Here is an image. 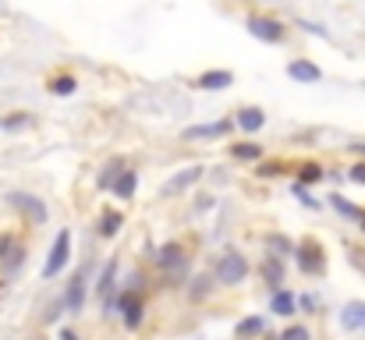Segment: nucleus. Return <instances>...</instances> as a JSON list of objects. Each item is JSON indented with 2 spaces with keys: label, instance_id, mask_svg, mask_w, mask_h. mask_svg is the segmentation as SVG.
Here are the masks:
<instances>
[{
  "label": "nucleus",
  "instance_id": "4468645a",
  "mask_svg": "<svg viewBox=\"0 0 365 340\" xmlns=\"http://www.w3.org/2000/svg\"><path fill=\"white\" fill-rule=\"evenodd\" d=\"M227 86H235V75H231L227 68L202 71V75L195 78V89H206V93H220V89H227Z\"/></svg>",
  "mask_w": 365,
  "mask_h": 340
},
{
  "label": "nucleus",
  "instance_id": "6ab92c4d",
  "mask_svg": "<svg viewBox=\"0 0 365 340\" xmlns=\"http://www.w3.org/2000/svg\"><path fill=\"white\" fill-rule=\"evenodd\" d=\"M96 227H100L96 234L110 241V237H118V234H121V227H124V213H121V210H103V213H100V224H96Z\"/></svg>",
  "mask_w": 365,
  "mask_h": 340
},
{
  "label": "nucleus",
  "instance_id": "9d476101",
  "mask_svg": "<svg viewBox=\"0 0 365 340\" xmlns=\"http://www.w3.org/2000/svg\"><path fill=\"white\" fill-rule=\"evenodd\" d=\"M0 266H4V273H7V277H14V273L25 266V244H18L11 234H7V237H0Z\"/></svg>",
  "mask_w": 365,
  "mask_h": 340
},
{
  "label": "nucleus",
  "instance_id": "9b49d317",
  "mask_svg": "<svg viewBox=\"0 0 365 340\" xmlns=\"http://www.w3.org/2000/svg\"><path fill=\"white\" fill-rule=\"evenodd\" d=\"M284 255H277V252H269L266 259H262V266H259V277H262V284L269 287V291H280V284H284Z\"/></svg>",
  "mask_w": 365,
  "mask_h": 340
},
{
  "label": "nucleus",
  "instance_id": "72a5a7b5",
  "mask_svg": "<svg viewBox=\"0 0 365 340\" xmlns=\"http://www.w3.org/2000/svg\"><path fill=\"white\" fill-rule=\"evenodd\" d=\"M348 259L365 273V248H348Z\"/></svg>",
  "mask_w": 365,
  "mask_h": 340
},
{
  "label": "nucleus",
  "instance_id": "58836bf2",
  "mask_svg": "<svg viewBox=\"0 0 365 340\" xmlns=\"http://www.w3.org/2000/svg\"><path fill=\"white\" fill-rule=\"evenodd\" d=\"M36 340H43V337H36Z\"/></svg>",
  "mask_w": 365,
  "mask_h": 340
},
{
  "label": "nucleus",
  "instance_id": "bb28decb",
  "mask_svg": "<svg viewBox=\"0 0 365 340\" xmlns=\"http://www.w3.org/2000/svg\"><path fill=\"white\" fill-rule=\"evenodd\" d=\"M327 177V167L323 163H302L298 167V181L302 185H316V181H323Z\"/></svg>",
  "mask_w": 365,
  "mask_h": 340
},
{
  "label": "nucleus",
  "instance_id": "c756f323",
  "mask_svg": "<svg viewBox=\"0 0 365 340\" xmlns=\"http://www.w3.org/2000/svg\"><path fill=\"white\" fill-rule=\"evenodd\" d=\"M277 340H312V334H309V326H287Z\"/></svg>",
  "mask_w": 365,
  "mask_h": 340
},
{
  "label": "nucleus",
  "instance_id": "c9c22d12",
  "mask_svg": "<svg viewBox=\"0 0 365 340\" xmlns=\"http://www.w3.org/2000/svg\"><path fill=\"white\" fill-rule=\"evenodd\" d=\"M348 149H351V153H359V156H365V142H351Z\"/></svg>",
  "mask_w": 365,
  "mask_h": 340
},
{
  "label": "nucleus",
  "instance_id": "473e14b6",
  "mask_svg": "<svg viewBox=\"0 0 365 340\" xmlns=\"http://www.w3.org/2000/svg\"><path fill=\"white\" fill-rule=\"evenodd\" d=\"M348 177H351L355 185H365V163H355V167H348Z\"/></svg>",
  "mask_w": 365,
  "mask_h": 340
},
{
  "label": "nucleus",
  "instance_id": "5701e85b",
  "mask_svg": "<svg viewBox=\"0 0 365 340\" xmlns=\"http://www.w3.org/2000/svg\"><path fill=\"white\" fill-rule=\"evenodd\" d=\"M262 244H266L269 252H277V255H294V248H298V244H294L291 237H284V234H266Z\"/></svg>",
  "mask_w": 365,
  "mask_h": 340
},
{
  "label": "nucleus",
  "instance_id": "e433bc0d",
  "mask_svg": "<svg viewBox=\"0 0 365 340\" xmlns=\"http://www.w3.org/2000/svg\"><path fill=\"white\" fill-rule=\"evenodd\" d=\"M61 340H78V334H75V330H68V326H64V330H61Z\"/></svg>",
  "mask_w": 365,
  "mask_h": 340
},
{
  "label": "nucleus",
  "instance_id": "f257e3e1",
  "mask_svg": "<svg viewBox=\"0 0 365 340\" xmlns=\"http://www.w3.org/2000/svg\"><path fill=\"white\" fill-rule=\"evenodd\" d=\"M248 269H252L248 259H245L238 248H231V252L220 255V262H217L213 273H217V284H220V287H238V284L248 280Z\"/></svg>",
  "mask_w": 365,
  "mask_h": 340
},
{
  "label": "nucleus",
  "instance_id": "a211bd4d",
  "mask_svg": "<svg viewBox=\"0 0 365 340\" xmlns=\"http://www.w3.org/2000/svg\"><path fill=\"white\" fill-rule=\"evenodd\" d=\"M269 312L273 316H280V319H287V316H294L298 312V294H291V291H273V298H269Z\"/></svg>",
  "mask_w": 365,
  "mask_h": 340
},
{
  "label": "nucleus",
  "instance_id": "2f4dec72",
  "mask_svg": "<svg viewBox=\"0 0 365 340\" xmlns=\"http://www.w3.org/2000/svg\"><path fill=\"white\" fill-rule=\"evenodd\" d=\"M298 309H302V312H309V316H316V309H319L316 294H302V298H298Z\"/></svg>",
  "mask_w": 365,
  "mask_h": 340
},
{
  "label": "nucleus",
  "instance_id": "7c9ffc66",
  "mask_svg": "<svg viewBox=\"0 0 365 340\" xmlns=\"http://www.w3.org/2000/svg\"><path fill=\"white\" fill-rule=\"evenodd\" d=\"M280 170H284V163H273V160H269V163H259V167H255V174H259V177H277Z\"/></svg>",
  "mask_w": 365,
  "mask_h": 340
},
{
  "label": "nucleus",
  "instance_id": "4c0bfd02",
  "mask_svg": "<svg viewBox=\"0 0 365 340\" xmlns=\"http://www.w3.org/2000/svg\"><path fill=\"white\" fill-rule=\"evenodd\" d=\"M362 234H365V217H362Z\"/></svg>",
  "mask_w": 365,
  "mask_h": 340
},
{
  "label": "nucleus",
  "instance_id": "6e6552de",
  "mask_svg": "<svg viewBox=\"0 0 365 340\" xmlns=\"http://www.w3.org/2000/svg\"><path fill=\"white\" fill-rule=\"evenodd\" d=\"M206 174V167L202 163H195V167H185L181 174H174L170 181H163V188H160V199H174V195H181V192H188L199 177Z\"/></svg>",
  "mask_w": 365,
  "mask_h": 340
},
{
  "label": "nucleus",
  "instance_id": "f3484780",
  "mask_svg": "<svg viewBox=\"0 0 365 340\" xmlns=\"http://www.w3.org/2000/svg\"><path fill=\"white\" fill-rule=\"evenodd\" d=\"M235 124L242 128L245 135H255V131L266 128V113H262V107H242L235 113Z\"/></svg>",
  "mask_w": 365,
  "mask_h": 340
},
{
  "label": "nucleus",
  "instance_id": "2eb2a0df",
  "mask_svg": "<svg viewBox=\"0 0 365 340\" xmlns=\"http://www.w3.org/2000/svg\"><path fill=\"white\" fill-rule=\"evenodd\" d=\"M341 326L348 334H365V302H348L341 309Z\"/></svg>",
  "mask_w": 365,
  "mask_h": 340
},
{
  "label": "nucleus",
  "instance_id": "f03ea898",
  "mask_svg": "<svg viewBox=\"0 0 365 340\" xmlns=\"http://www.w3.org/2000/svg\"><path fill=\"white\" fill-rule=\"evenodd\" d=\"M89 273H93V262H86V266L68 280V287H64V294H61V305H64L68 316H78V312L86 309V298H89Z\"/></svg>",
  "mask_w": 365,
  "mask_h": 340
},
{
  "label": "nucleus",
  "instance_id": "7ed1b4c3",
  "mask_svg": "<svg viewBox=\"0 0 365 340\" xmlns=\"http://www.w3.org/2000/svg\"><path fill=\"white\" fill-rule=\"evenodd\" d=\"M118 312H121V323L128 330H138L142 326V319H145V294H142V287H124L118 291Z\"/></svg>",
  "mask_w": 365,
  "mask_h": 340
},
{
  "label": "nucleus",
  "instance_id": "393cba45",
  "mask_svg": "<svg viewBox=\"0 0 365 340\" xmlns=\"http://www.w3.org/2000/svg\"><path fill=\"white\" fill-rule=\"evenodd\" d=\"M124 167H128L124 160H110V163L103 167V174L96 177V185H100V188H114V181L121 177V170H124Z\"/></svg>",
  "mask_w": 365,
  "mask_h": 340
},
{
  "label": "nucleus",
  "instance_id": "cd10ccee",
  "mask_svg": "<svg viewBox=\"0 0 365 340\" xmlns=\"http://www.w3.org/2000/svg\"><path fill=\"white\" fill-rule=\"evenodd\" d=\"M291 195H294L305 210H319V199H312V195H309V185H302L298 177H294V185H291Z\"/></svg>",
  "mask_w": 365,
  "mask_h": 340
},
{
  "label": "nucleus",
  "instance_id": "4be33fe9",
  "mask_svg": "<svg viewBox=\"0 0 365 340\" xmlns=\"http://www.w3.org/2000/svg\"><path fill=\"white\" fill-rule=\"evenodd\" d=\"M330 206H334V210H337V213H341L344 220H355V224H362L365 210H359L355 202H348L344 195H337V192H334V195H330Z\"/></svg>",
  "mask_w": 365,
  "mask_h": 340
},
{
  "label": "nucleus",
  "instance_id": "1a4fd4ad",
  "mask_svg": "<svg viewBox=\"0 0 365 340\" xmlns=\"http://www.w3.org/2000/svg\"><path fill=\"white\" fill-rule=\"evenodd\" d=\"M235 131V120H213V124H192L181 131L185 142H202V138H227Z\"/></svg>",
  "mask_w": 365,
  "mask_h": 340
},
{
  "label": "nucleus",
  "instance_id": "b1692460",
  "mask_svg": "<svg viewBox=\"0 0 365 340\" xmlns=\"http://www.w3.org/2000/svg\"><path fill=\"white\" fill-rule=\"evenodd\" d=\"M231 156H235V160H245V163H248V160H262V145H259V142H235V145H231Z\"/></svg>",
  "mask_w": 365,
  "mask_h": 340
},
{
  "label": "nucleus",
  "instance_id": "ddd939ff",
  "mask_svg": "<svg viewBox=\"0 0 365 340\" xmlns=\"http://www.w3.org/2000/svg\"><path fill=\"white\" fill-rule=\"evenodd\" d=\"M96 294L103 302H118V259H107L103 269H100V280H96Z\"/></svg>",
  "mask_w": 365,
  "mask_h": 340
},
{
  "label": "nucleus",
  "instance_id": "a878e982",
  "mask_svg": "<svg viewBox=\"0 0 365 340\" xmlns=\"http://www.w3.org/2000/svg\"><path fill=\"white\" fill-rule=\"evenodd\" d=\"M75 89H78L75 75H53V78H50V93H53V96H71Z\"/></svg>",
  "mask_w": 365,
  "mask_h": 340
},
{
  "label": "nucleus",
  "instance_id": "423d86ee",
  "mask_svg": "<svg viewBox=\"0 0 365 340\" xmlns=\"http://www.w3.org/2000/svg\"><path fill=\"white\" fill-rule=\"evenodd\" d=\"M245 29H248V36H255V39H262V43H284L287 39V29H284V21H277V18H266V14H252L248 21H245Z\"/></svg>",
  "mask_w": 365,
  "mask_h": 340
},
{
  "label": "nucleus",
  "instance_id": "aec40b11",
  "mask_svg": "<svg viewBox=\"0 0 365 340\" xmlns=\"http://www.w3.org/2000/svg\"><path fill=\"white\" fill-rule=\"evenodd\" d=\"M266 334V319L262 316H245L238 319V326H235V340H255Z\"/></svg>",
  "mask_w": 365,
  "mask_h": 340
},
{
  "label": "nucleus",
  "instance_id": "f8f14e48",
  "mask_svg": "<svg viewBox=\"0 0 365 340\" xmlns=\"http://www.w3.org/2000/svg\"><path fill=\"white\" fill-rule=\"evenodd\" d=\"M287 78L291 82H298V86H316V82H323V71H319V64H312V61H291L287 64Z\"/></svg>",
  "mask_w": 365,
  "mask_h": 340
},
{
  "label": "nucleus",
  "instance_id": "39448f33",
  "mask_svg": "<svg viewBox=\"0 0 365 340\" xmlns=\"http://www.w3.org/2000/svg\"><path fill=\"white\" fill-rule=\"evenodd\" d=\"M294 262H298V269H302L305 277H319V273L327 269L323 244H319V241H312V237L298 241V248H294Z\"/></svg>",
  "mask_w": 365,
  "mask_h": 340
},
{
  "label": "nucleus",
  "instance_id": "dca6fc26",
  "mask_svg": "<svg viewBox=\"0 0 365 340\" xmlns=\"http://www.w3.org/2000/svg\"><path fill=\"white\" fill-rule=\"evenodd\" d=\"M213 287H220V284H217V273H195V277L188 280V298L199 305V302H206V298L213 294Z\"/></svg>",
  "mask_w": 365,
  "mask_h": 340
},
{
  "label": "nucleus",
  "instance_id": "0eeeda50",
  "mask_svg": "<svg viewBox=\"0 0 365 340\" xmlns=\"http://www.w3.org/2000/svg\"><path fill=\"white\" fill-rule=\"evenodd\" d=\"M7 206H14L18 213H25L32 224H46V217H50L46 202L39 195H29V192H7Z\"/></svg>",
  "mask_w": 365,
  "mask_h": 340
},
{
  "label": "nucleus",
  "instance_id": "c85d7f7f",
  "mask_svg": "<svg viewBox=\"0 0 365 340\" xmlns=\"http://www.w3.org/2000/svg\"><path fill=\"white\" fill-rule=\"evenodd\" d=\"M32 124V117L29 113H14V117H0V131H21V128H29Z\"/></svg>",
  "mask_w": 365,
  "mask_h": 340
},
{
  "label": "nucleus",
  "instance_id": "412c9836",
  "mask_svg": "<svg viewBox=\"0 0 365 340\" xmlns=\"http://www.w3.org/2000/svg\"><path fill=\"white\" fill-rule=\"evenodd\" d=\"M110 192H114V195H118L121 202H124V199H135V192H138V174L124 167V170H121V177L114 181V188H110Z\"/></svg>",
  "mask_w": 365,
  "mask_h": 340
},
{
  "label": "nucleus",
  "instance_id": "f704fd0d",
  "mask_svg": "<svg viewBox=\"0 0 365 340\" xmlns=\"http://www.w3.org/2000/svg\"><path fill=\"white\" fill-rule=\"evenodd\" d=\"M302 29H305V32H312V36H323V39H327V29H323V25H312V21H302Z\"/></svg>",
  "mask_w": 365,
  "mask_h": 340
},
{
  "label": "nucleus",
  "instance_id": "20e7f679",
  "mask_svg": "<svg viewBox=\"0 0 365 340\" xmlns=\"http://www.w3.org/2000/svg\"><path fill=\"white\" fill-rule=\"evenodd\" d=\"M68 259H71V230L64 227V230H57V237H53V248H50L46 266H43V280L61 277V273H64V266H68Z\"/></svg>",
  "mask_w": 365,
  "mask_h": 340
}]
</instances>
